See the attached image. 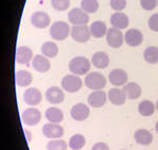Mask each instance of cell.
<instances>
[{
    "label": "cell",
    "instance_id": "cell-11",
    "mask_svg": "<svg viewBox=\"0 0 158 150\" xmlns=\"http://www.w3.org/2000/svg\"><path fill=\"white\" fill-rule=\"evenodd\" d=\"M90 115V109L83 103H78L74 105L71 109V116L77 122L85 121Z\"/></svg>",
    "mask_w": 158,
    "mask_h": 150
},
{
    "label": "cell",
    "instance_id": "cell-10",
    "mask_svg": "<svg viewBox=\"0 0 158 150\" xmlns=\"http://www.w3.org/2000/svg\"><path fill=\"white\" fill-rule=\"evenodd\" d=\"M21 118L27 126H35L41 121V112L36 108H29L23 111Z\"/></svg>",
    "mask_w": 158,
    "mask_h": 150
},
{
    "label": "cell",
    "instance_id": "cell-24",
    "mask_svg": "<svg viewBox=\"0 0 158 150\" xmlns=\"http://www.w3.org/2000/svg\"><path fill=\"white\" fill-rule=\"evenodd\" d=\"M45 118L50 123L59 124L63 121V112L57 107H51L45 111Z\"/></svg>",
    "mask_w": 158,
    "mask_h": 150
},
{
    "label": "cell",
    "instance_id": "cell-35",
    "mask_svg": "<svg viewBox=\"0 0 158 150\" xmlns=\"http://www.w3.org/2000/svg\"><path fill=\"white\" fill-rule=\"evenodd\" d=\"M158 4V0H140V6L146 11H152Z\"/></svg>",
    "mask_w": 158,
    "mask_h": 150
},
{
    "label": "cell",
    "instance_id": "cell-31",
    "mask_svg": "<svg viewBox=\"0 0 158 150\" xmlns=\"http://www.w3.org/2000/svg\"><path fill=\"white\" fill-rule=\"evenodd\" d=\"M99 3L97 0H82L81 1V9L88 14H93L97 12Z\"/></svg>",
    "mask_w": 158,
    "mask_h": 150
},
{
    "label": "cell",
    "instance_id": "cell-23",
    "mask_svg": "<svg viewBox=\"0 0 158 150\" xmlns=\"http://www.w3.org/2000/svg\"><path fill=\"white\" fill-rule=\"evenodd\" d=\"M122 90L124 91V93H126L127 97L129 100H137L141 95V88H140L138 84L134 83V81L126 84L123 86V88H122Z\"/></svg>",
    "mask_w": 158,
    "mask_h": 150
},
{
    "label": "cell",
    "instance_id": "cell-29",
    "mask_svg": "<svg viewBox=\"0 0 158 150\" xmlns=\"http://www.w3.org/2000/svg\"><path fill=\"white\" fill-rule=\"evenodd\" d=\"M143 58L147 62L152 65L158 63V48L154 45L148 47L143 52Z\"/></svg>",
    "mask_w": 158,
    "mask_h": 150
},
{
    "label": "cell",
    "instance_id": "cell-27",
    "mask_svg": "<svg viewBox=\"0 0 158 150\" xmlns=\"http://www.w3.org/2000/svg\"><path fill=\"white\" fill-rule=\"evenodd\" d=\"M58 45L53 41H47L41 45L42 55L48 58H54L58 54Z\"/></svg>",
    "mask_w": 158,
    "mask_h": 150
},
{
    "label": "cell",
    "instance_id": "cell-26",
    "mask_svg": "<svg viewBox=\"0 0 158 150\" xmlns=\"http://www.w3.org/2000/svg\"><path fill=\"white\" fill-rule=\"evenodd\" d=\"M32 73L27 70H19L16 73V84L19 87H27L32 84Z\"/></svg>",
    "mask_w": 158,
    "mask_h": 150
},
{
    "label": "cell",
    "instance_id": "cell-13",
    "mask_svg": "<svg viewBox=\"0 0 158 150\" xmlns=\"http://www.w3.org/2000/svg\"><path fill=\"white\" fill-rule=\"evenodd\" d=\"M31 21L34 27L38 28V29H45L51 24V18L49 14L42 11H37L31 17Z\"/></svg>",
    "mask_w": 158,
    "mask_h": 150
},
{
    "label": "cell",
    "instance_id": "cell-40",
    "mask_svg": "<svg viewBox=\"0 0 158 150\" xmlns=\"http://www.w3.org/2000/svg\"><path fill=\"white\" fill-rule=\"evenodd\" d=\"M157 6H158V4H157Z\"/></svg>",
    "mask_w": 158,
    "mask_h": 150
},
{
    "label": "cell",
    "instance_id": "cell-36",
    "mask_svg": "<svg viewBox=\"0 0 158 150\" xmlns=\"http://www.w3.org/2000/svg\"><path fill=\"white\" fill-rule=\"evenodd\" d=\"M149 28L153 32H158V13L152 15L149 19Z\"/></svg>",
    "mask_w": 158,
    "mask_h": 150
},
{
    "label": "cell",
    "instance_id": "cell-18",
    "mask_svg": "<svg viewBox=\"0 0 158 150\" xmlns=\"http://www.w3.org/2000/svg\"><path fill=\"white\" fill-rule=\"evenodd\" d=\"M108 96H109L110 101L115 106L123 105V104L126 103L127 98H128L126 95V93H124V91L118 87L112 88L111 90L109 91Z\"/></svg>",
    "mask_w": 158,
    "mask_h": 150
},
{
    "label": "cell",
    "instance_id": "cell-2",
    "mask_svg": "<svg viewBox=\"0 0 158 150\" xmlns=\"http://www.w3.org/2000/svg\"><path fill=\"white\" fill-rule=\"evenodd\" d=\"M50 34L54 40H64L71 35V28L65 21H56L50 29Z\"/></svg>",
    "mask_w": 158,
    "mask_h": 150
},
{
    "label": "cell",
    "instance_id": "cell-19",
    "mask_svg": "<svg viewBox=\"0 0 158 150\" xmlns=\"http://www.w3.org/2000/svg\"><path fill=\"white\" fill-rule=\"evenodd\" d=\"M110 21H111V24L113 25V28L122 30L126 29L129 25V17L122 12H115L111 16Z\"/></svg>",
    "mask_w": 158,
    "mask_h": 150
},
{
    "label": "cell",
    "instance_id": "cell-14",
    "mask_svg": "<svg viewBox=\"0 0 158 150\" xmlns=\"http://www.w3.org/2000/svg\"><path fill=\"white\" fill-rule=\"evenodd\" d=\"M45 98L52 105H59L64 101V93L59 87H51L45 92Z\"/></svg>",
    "mask_w": 158,
    "mask_h": 150
},
{
    "label": "cell",
    "instance_id": "cell-30",
    "mask_svg": "<svg viewBox=\"0 0 158 150\" xmlns=\"http://www.w3.org/2000/svg\"><path fill=\"white\" fill-rule=\"evenodd\" d=\"M85 145V138L82 134H74L69 141V147L72 150H80Z\"/></svg>",
    "mask_w": 158,
    "mask_h": 150
},
{
    "label": "cell",
    "instance_id": "cell-12",
    "mask_svg": "<svg viewBox=\"0 0 158 150\" xmlns=\"http://www.w3.org/2000/svg\"><path fill=\"white\" fill-rule=\"evenodd\" d=\"M143 41V35L139 30L130 29L124 34V42L130 47H138Z\"/></svg>",
    "mask_w": 158,
    "mask_h": 150
},
{
    "label": "cell",
    "instance_id": "cell-20",
    "mask_svg": "<svg viewBox=\"0 0 158 150\" xmlns=\"http://www.w3.org/2000/svg\"><path fill=\"white\" fill-rule=\"evenodd\" d=\"M33 52L29 47L20 45L16 51V62L20 65L29 63L31 60H33Z\"/></svg>",
    "mask_w": 158,
    "mask_h": 150
},
{
    "label": "cell",
    "instance_id": "cell-15",
    "mask_svg": "<svg viewBox=\"0 0 158 150\" xmlns=\"http://www.w3.org/2000/svg\"><path fill=\"white\" fill-rule=\"evenodd\" d=\"M23 101L30 106H37L41 103L42 94L37 88H29L23 93Z\"/></svg>",
    "mask_w": 158,
    "mask_h": 150
},
{
    "label": "cell",
    "instance_id": "cell-34",
    "mask_svg": "<svg viewBox=\"0 0 158 150\" xmlns=\"http://www.w3.org/2000/svg\"><path fill=\"white\" fill-rule=\"evenodd\" d=\"M110 4L116 12H121L127 6V0H110Z\"/></svg>",
    "mask_w": 158,
    "mask_h": 150
},
{
    "label": "cell",
    "instance_id": "cell-33",
    "mask_svg": "<svg viewBox=\"0 0 158 150\" xmlns=\"http://www.w3.org/2000/svg\"><path fill=\"white\" fill-rule=\"evenodd\" d=\"M52 6L56 11H65L70 6V0H51Z\"/></svg>",
    "mask_w": 158,
    "mask_h": 150
},
{
    "label": "cell",
    "instance_id": "cell-7",
    "mask_svg": "<svg viewBox=\"0 0 158 150\" xmlns=\"http://www.w3.org/2000/svg\"><path fill=\"white\" fill-rule=\"evenodd\" d=\"M106 36L108 45L111 48H114V49L120 48L124 42L123 34L121 33L120 30L116 29V28H111V29H109Z\"/></svg>",
    "mask_w": 158,
    "mask_h": 150
},
{
    "label": "cell",
    "instance_id": "cell-1",
    "mask_svg": "<svg viewBox=\"0 0 158 150\" xmlns=\"http://www.w3.org/2000/svg\"><path fill=\"white\" fill-rule=\"evenodd\" d=\"M69 69L74 75H85L91 69V62L83 56L74 57L69 63Z\"/></svg>",
    "mask_w": 158,
    "mask_h": 150
},
{
    "label": "cell",
    "instance_id": "cell-21",
    "mask_svg": "<svg viewBox=\"0 0 158 150\" xmlns=\"http://www.w3.org/2000/svg\"><path fill=\"white\" fill-rule=\"evenodd\" d=\"M134 139L136 143L142 146H149L153 142V134L147 129H138L135 131Z\"/></svg>",
    "mask_w": 158,
    "mask_h": 150
},
{
    "label": "cell",
    "instance_id": "cell-28",
    "mask_svg": "<svg viewBox=\"0 0 158 150\" xmlns=\"http://www.w3.org/2000/svg\"><path fill=\"white\" fill-rule=\"evenodd\" d=\"M156 110V106L151 101H143L138 105V112L142 116H151Z\"/></svg>",
    "mask_w": 158,
    "mask_h": 150
},
{
    "label": "cell",
    "instance_id": "cell-8",
    "mask_svg": "<svg viewBox=\"0 0 158 150\" xmlns=\"http://www.w3.org/2000/svg\"><path fill=\"white\" fill-rule=\"evenodd\" d=\"M128 79H129L128 73L122 69H114L109 74L110 83L118 88L123 87L126 84H128Z\"/></svg>",
    "mask_w": 158,
    "mask_h": 150
},
{
    "label": "cell",
    "instance_id": "cell-22",
    "mask_svg": "<svg viewBox=\"0 0 158 150\" xmlns=\"http://www.w3.org/2000/svg\"><path fill=\"white\" fill-rule=\"evenodd\" d=\"M92 63L97 69H106V67H109L110 57L106 52L99 51V52H96L92 56Z\"/></svg>",
    "mask_w": 158,
    "mask_h": 150
},
{
    "label": "cell",
    "instance_id": "cell-9",
    "mask_svg": "<svg viewBox=\"0 0 158 150\" xmlns=\"http://www.w3.org/2000/svg\"><path fill=\"white\" fill-rule=\"evenodd\" d=\"M42 133L45 138L55 139H60L64 134V130H63L62 126H60L59 124L48 123L43 126Z\"/></svg>",
    "mask_w": 158,
    "mask_h": 150
},
{
    "label": "cell",
    "instance_id": "cell-38",
    "mask_svg": "<svg viewBox=\"0 0 158 150\" xmlns=\"http://www.w3.org/2000/svg\"><path fill=\"white\" fill-rule=\"evenodd\" d=\"M155 129H156V132L158 133V122L156 123V126H155Z\"/></svg>",
    "mask_w": 158,
    "mask_h": 150
},
{
    "label": "cell",
    "instance_id": "cell-25",
    "mask_svg": "<svg viewBox=\"0 0 158 150\" xmlns=\"http://www.w3.org/2000/svg\"><path fill=\"white\" fill-rule=\"evenodd\" d=\"M92 36L95 38H101L106 36V33H108V29H106V24H104L101 20H97V21H94L90 27Z\"/></svg>",
    "mask_w": 158,
    "mask_h": 150
},
{
    "label": "cell",
    "instance_id": "cell-5",
    "mask_svg": "<svg viewBox=\"0 0 158 150\" xmlns=\"http://www.w3.org/2000/svg\"><path fill=\"white\" fill-rule=\"evenodd\" d=\"M71 36L75 41L80 42V44H85L89 41L92 36V33L90 30V27L86 24L83 25H74L71 29Z\"/></svg>",
    "mask_w": 158,
    "mask_h": 150
},
{
    "label": "cell",
    "instance_id": "cell-32",
    "mask_svg": "<svg viewBox=\"0 0 158 150\" xmlns=\"http://www.w3.org/2000/svg\"><path fill=\"white\" fill-rule=\"evenodd\" d=\"M47 149L48 150H67L68 144L65 143V141L60 139H51L47 145Z\"/></svg>",
    "mask_w": 158,
    "mask_h": 150
},
{
    "label": "cell",
    "instance_id": "cell-4",
    "mask_svg": "<svg viewBox=\"0 0 158 150\" xmlns=\"http://www.w3.org/2000/svg\"><path fill=\"white\" fill-rule=\"evenodd\" d=\"M61 87L69 93H75L82 87V80L78 75H65L61 80Z\"/></svg>",
    "mask_w": 158,
    "mask_h": 150
},
{
    "label": "cell",
    "instance_id": "cell-16",
    "mask_svg": "<svg viewBox=\"0 0 158 150\" xmlns=\"http://www.w3.org/2000/svg\"><path fill=\"white\" fill-rule=\"evenodd\" d=\"M89 105L93 108H101L106 103V94L102 90L93 91L88 97Z\"/></svg>",
    "mask_w": 158,
    "mask_h": 150
},
{
    "label": "cell",
    "instance_id": "cell-39",
    "mask_svg": "<svg viewBox=\"0 0 158 150\" xmlns=\"http://www.w3.org/2000/svg\"><path fill=\"white\" fill-rule=\"evenodd\" d=\"M156 110L158 111V101H157V103H156Z\"/></svg>",
    "mask_w": 158,
    "mask_h": 150
},
{
    "label": "cell",
    "instance_id": "cell-37",
    "mask_svg": "<svg viewBox=\"0 0 158 150\" xmlns=\"http://www.w3.org/2000/svg\"><path fill=\"white\" fill-rule=\"evenodd\" d=\"M91 150H110V148L106 143H101V142H99V143L94 144Z\"/></svg>",
    "mask_w": 158,
    "mask_h": 150
},
{
    "label": "cell",
    "instance_id": "cell-6",
    "mask_svg": "<svg viewBox=\"0 0 158 150\" xmlns=\"http://www.w3.org/2000/svg\"><path fill=\"white\" fill-rule=\"evenodd\" d=\"M69 21L74 25H83L88 24L90 17L88 13H85L81 7H74L69 12L68 15Z\"/></svg>",
    "mask_w": 158,
    "mask_h": 150
},
{
    "label": "cell",
    "instance_id": "cell-3",
    "mask_svg": "<svg viewBox=\"0 0 158 150\" xmlns=\"http://www.w3.org/2000/svg\"><path fill=\"white\" fill-rule=\"evenodd\" d=\"M85 84L86 87L93 91L102 90L106 85V79L101 73L91 72L85 75Z\"/></svg>",
    "mask_w": 158,
    "mask_h": 150
},
{
    "label": "cell",
    "instance_id": "cell-17",
    "mask_svg": "<svg viewBox=\"0 0 158 150\" xmlns=\"http://www.w3.org/2000/svg\"><path fill=\"white\" fill-rule=\"evenodd\" d=\"M32 66L37 72L45 73L51 69V62L49 58L44 55H35L32 60Z\"/></svg>",
    "mask_w": 158,
    "mask_h": 150
}]
</instances>
